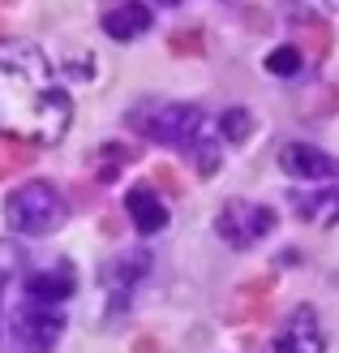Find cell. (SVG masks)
<instances>
[{"mask_svg": "<svg viewBox=\"0 0 339 353\" xmlns=\"http://www.w3.org/2000/svg\"><path fill=\"white\" fill-rule=\"evenodd\" d=\"M266 69H271L275 78H292L300 69V52L296 48H275L271 57H266Z\"/></svg>", "mask_w": 339, "mask_h": 353, "instance_id": "5bb4252c", "label": "cell"}, {"mask_svg": "<svg viewBox=\"0 0 339 353\" xmlns=\"http://www.w3.org/2000/svg\"><path fill=\"white\" fill-rule=\"evenodd\" d=\"M142 130L164 147L193 151V160H198V168L206 176L219 168V151L210 147V121H206V112L189 108V103H164V108H155L142 121Z\"/></svg>", "mask_w": 339, "mask_h": 353, "instance_id": "7a4b0ae2", "label": "cell"}, {"mask_svg": "<svg viewBox=\"0 0 339 353\" xmlns=\"http://www.w3.org/2000/svg\"><path fill=\"white\" fill-rule=\"evenodd\" d=\"M249 130H254V117H249L245 108H232V112H223V121H219V134L228 138V143H245Z\"/></svg>", "mask_w": 339, "mask_h": 353, "instance_id": "4fadbf2b", "label": "cell"}, {"mask_svg": "<svg viewBox=\"0 0 339 353\" xmlns=\"http://www.w3.org/2000/svg\"><path fill=\"white\" fill-rule=\"evenodd\" d=\"M296 211L305 220H318V224H331V220H339V194L331 190V194H296Z\"/></svg>", "mask_w": 339, "mask_h": 353, "instance_id": "7c38bea8", "label": "cell"}, {"mask_svg": "<svg viewBox=\"0 0 339 353\" xmlns=\"http://www.w3.org/2000/svg\"><path fill=\"white\" fill-rule=\"evenodd\" d=\"M279 164L292 176H300V181H331V176H339V164L327 151H318L309 143H288L279 151Z\"/></svg>", "mask_w": 339, "mask_h": 353, "instance_id": "52a82bcc", "label": "cell"}, {"mask_svg": "<svg viewBox=\"0 0 339 353\" xmlns=\"http://www.w3.org/2000/svg\"><path fill=\"white\" fill-rule=\"evenodd\" d=\"M74 121V99L39 48L0 39V134L26 143H61Z\"/></svg>", "mask_w": 339, "mask_h": 353, "instance_id": "6da1fadb", "label": "cell"}, {"mask_svg": "<svg viewBox=\"0 0 339 353\" xmlns=\"http://www.w3.org/2000/svg\"><path fill=\"white\" fill-rule=\"evenodd\" d=\"M124 207H129V220L142 228V233H159V228H168V207L159 203V194L151 185H133L124 194Z\"/></svg>", "mask_w": 339, "mask_h": 353, "instance_id": "9c48e42d", "label": "cell"}, {"mask_svg": "<svg viewBox=\"0 0 339 353\" xmlns=\"http://www.w3.org/2000/svg\"><path fill=\"white\" fill-rule=\"evenodd\" d=\"M74 293V272L69 268H47V272H34L26 276V297H34V302H65V297Z\"/></svg>", "mask_w": 339, "mask_h": 353, "instance_id": "30bf717a", "label": "cell"}, {"mask_svg": "<svg viewBox=\"0 0 339 353\" xmlns=\"http://www.w3.org/2000/svg\"><path fill=\"white\" fill-rule=\"evenodd\" d=\"M322 349H327V341H322V323H318L314 306H296L288 319L279 323L266 353H322Z\"/></svg>", "mask_w": 339, "mask_h": 353, "instance_id": "8992f818", "label": "cell"}, {"mask_svg": "<svg viewBox=\"0 0 339 353\" xmlns=\"http://www.w3.org/2000/svg\"><path fill=\"white\" fill-rule=\"evenodd\" d=\"M215 228H219V237L228 245H254L275 228V211L262 207V203H228L219 211Z\"/></svg>", "mask_w": 339, "mask_h": 353, "instance_id": "5b68a950", "label": "cell"}, {"mask_svg": "<svg viewBox=\"0 0 339 353\" xmlns=\"http://www.w3.org/2000/svg\"><path fill=\"white\" fill-rule=\"evenodd\" d=\"M61 327H65V314L56 302H22L13 310V341L30 349V353H43L52 349V341L61 336Z\"/></svg>", "mask_w": 339, "mask_h": 353, "instance_id": "277c9868", "label": "cell"}, {"mask_svg": "<svg viewBox=\"0 0 339 353\" xmlns=\"http://www.w3.org/2000/svg\"><path fill=\"white\" fill-rule=\"evenodd\" d=\"M103 30L112 34V39H138V34L151 30V9L142 5V0H116V5L103 13Z\"/></svg>", "mask_w": 339, "mask_h": 353, "instance_id": "ba28073f", "label": "cell"}, {"mask_svg": "<svg viewBox=\"0 0 339 353\" xmlns=\"http://www.w3.org/2000/svg\"><path fill=\"white\" fill-rule=\"evenodd\" d=\"M5 224L22 237H43L65 224V199L47 181H26L5 199Z\"/></svg>", "mask_w": 339, "mask_h": 353, "instance_id": "3957f363", "label": "cell"}, {"mask_svg": "<svg viewBox=\"0 0 339 353\" xmlns=\"http://www.w3.org/2000/svg\"><path fill=\"white\" fill-rule=\"evenodd\" d=\"M142 276H146V254H124V259H116L112 268L103 272V285H108V289H116V293L124 297V293H129V289L138 285Z\"/></svg>", "mask_w": 339, "mask_h": 353, "instance_id": "8fae6325", "label": "cell"}]
</instances>
